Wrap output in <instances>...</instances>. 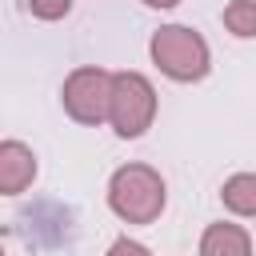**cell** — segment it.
Wrapping results in <instances>:
<instances>
[{
    "label": "cell",
    "mask_w": 256,
    "mask_h": 256,
    "mask_svg": "<svg viewBox=\"0 0 256 256\" xmlns=\"http://www.w3.org/2000/svg\"><path fill=\"white\" fill-rule=\"evenodd\" d=\"M164 180L148 164H124L108 180V208L128 224H152L164 212Z\"/></svg>",
    "instance_id": "6da1fadb"
},
{
    "label": "cell",
    "mask_w": 256,
    "mask_h": 256,
    "mask_svg": "<svg viewBox=\"0 0 256 256\" xmlns=\"http://www.w3.org/2000/svg\"><path fill=\"white\" fill-rule=\"evenodd\" d=\"M148 52H152V64H156L168 80H180V84L204 80L208 68H212L208 40H204L196 28H184V24H164V28H156Z\"/></svg>",
    "instance_id": "7a4b0ae2"
},
{
    "label": "cell",
    "mask_w": 256,
    "mask_h": 256,
    "mask_svg": "<svg viewBox=\"0 0 256 256\" xmlns=\"http://www.w3.org/2000/svg\"><path fill=\"white\" fill-rule=\"evenodd\" d=\"M156 120V88L144 72H112V100H108V124L116 136L136 140Z\"/></svg>",
    "instance_id": "3957f363"
},
{
    "label": "cell",
    "mask_w": 256,
    "mask_h": 256,
    "mask_svg": "<svg viewBox=\"0 0 256 256\" xmlns=\"http://www.w3.org/2000/svg\"><path fill=\"white\" fill-rule=\"evenodd\" d=\"M108 100H112V72H104L96 64L68 72V80L60 88V104L76 124H104Z\"/></svg>",
    "instance_id": "277c9868"
},
{
    "label": "cell",
    "mask_w": 256,
    "mask_h": 256,
    "mask_svg": "<svg viewBox=\"0 0 256 256\" xmlns=\"http://www.w3.org/2000/svg\"><path fill=\"white\" fill-rule=\"evenodd\" d=\"M36 180V156L20 140H0V196H20Z\"/></svg>",
    "instance_id": "5b68a950"
},
{
    "label": "cell",
    "mask_w": 256,
    "mask_h": 256,
    "mask_svg": "<svg viewBox=\"0 0 256 256\" xmlns=\"http://www.w3.org/2000/svg\"><path fill=\"white\" fill-rule=\"evenodd\" d=\"M200 256H252V240L240 224H208L200 236Z\"/></svg>",
    "instance_id": "8992f818"
},
{
    "label": "cell",
    "mask_w": 256,
    "mask_h": 256,
    "mask_svg": "<svg viewBox=\"0 0 256 256\" xmlns=\"http://www.w3.org/2000/svg\"><path fill=\"white\" fill-rule=\"evenodd\" d=\"M220 200L228 212L236 216H256V172H236L224 180L220 188Z\"/></svg>",
    "instance_id": "52a82bcc"
},
{
    "label": "cell",
    "mask_w": 256,
    "mask_h": 256,
    "mask_svg": "<svg viewBox=\"0 0 256 256\" xmlns=\"http://www.w3.org/2000/svg\"><path fill=\"white\" fill-rule=\"evenodd\" d=\"M224 28L232 36H240V40L256 36V0H232L224 8Z\"/></svg>",
    "instance_id": "ba28073f"
},
{
    "label": "cell",
    "mask_w": 256,
    "mask_h": 256,
    "mask_svg": "<svg viewBox=\"0 0 256 256\" xmlns=\"http://www.w3.org/2000/svg\"><path fill=\"white\" fill-rule=\"evenodd\" d=\"M28 8L36 20H60V16H68L72 0H28Z\"/></svg>",
    "instance_id": "9c48e42d"
},
{
    "label": "cell",
    "mask_w": 256,
    "mask_h": 256,
    "mask_svg": "<svg viewBox=\"0 0 256 256\" xmlns=\"http://www.w3.org/2000/svg\"><path fill=\"white\" fill-rule=\"evenodd\" d=\"M108 256H152V252H148L140 240H128V236H120V240L108 248Z\"/></svg>",
    "instance_id": "30bf717a"
},
{
    "label": "cell",
    "mask_w": 256,
    "mask_h": 256,
    "mask_svg": "<svg viewBox=\"0 0 256 256\" xmlns=\"http://www.w3.org/2000/svg\"><path fill=\"white\" fill-rule=\"evenodd\" d=\"M144 4H148V8H176L180 0H144Z\"/></svg>",
    "instance_id": "8fae6325"
},
{
    "label": "cell",
    "mask_w": 256,
    "mask_h": 256,
    "mask_svg": "<svg viewBox=\"0 0 256 256\" xmlns=\"http://www.w3.org/2000/svg\"><path fill=\"white\" fill-rule=\"evenodd\" d=\"M0 256H4V248H0Z\"/></svg>",
    "instance_id": "7c38bea8"
}]
</instances>
